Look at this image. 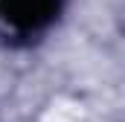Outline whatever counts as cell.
Returning <instances> with one entry per match:
<instances>
[{"mask_svg":"<svg viewBox=\"0 0 125 122\" xmlns=\"http://www.w3.org/2000/svg\"><path fill=\"white\" fill-rule=\"evenodd\" d=\"M61 9V0H0V15L21 32L44 29Z\"/></svg>","mask_w":125,"mask_h":122,"instance_id":"obj_1","label":"cell"}]
</instances>
